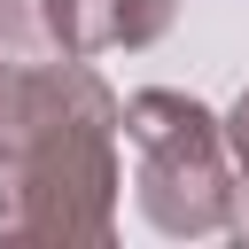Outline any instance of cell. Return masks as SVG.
<instances>
[{
	"instance_id": "cell-7",
	"label": "cell",
	"mask_w": 249,
	"mask_h": 249,
	"mask_svg": "<svg viewBox=\"0 0 249 249\" xmlns=\"http://www.w3.org/2000/svg\"><path fill=\"white\" fill-rule=\"evenodd\" d=\"M226 233H241V241H249V179L233 187V218H226Z\"/></svg>"
},
{
	"instance_id": "cell-1",
	"label": "cell",
	"mask_w": 249,
	"mask_h": 249,
	"mask_svg": "<svg viewBox=\"0 0 249 249\" xmlns=\"http://www.w3.org/2000/svg\"><path fill=\"white\" fill-rule=\"evenodd\" d=\"M117 93L101 86L93 62L62 54V86L54 109L39 124V140L23 148L16 179H8V241H86L101 249L117 233Z\"/></svg>"
},
{
	"instance_id": "cell-6",
	"label": "cell",
	"mask_w": 249,
	"mask_h": 249,
	"mask_svg": "<svg viewBox=\"0 0 249 249\" xmlns=\"http://www.w3.org/2000/svg\"><path fill=\"white\" fill-rule=\"evenodd\" d=\"M31 31V0H0V54H16Z\"/></svg>"
},
{
	"instance_id": "cell-4",
	"label": "cell",
	"mask_w": 249,
	"mask_h": 249,
	"mask_svg": "<svg viewBox=\"0 0 249 249\" xmlns=\"http://www.w3.org/2000/svg\"><path fill=\"white\" fill-rule=\"evenodd\" d=\"M179 0H117V47H156L171 31Z\"/></svg>"
},
{
	"instance_id": "cell-2",
	"label": "cell",
	"mask_w": 249,
	"mask_h": 249,
	"mask_svg": "<svg viewBox=\"0 0 249 249\" xmlns=\"http://www.w3.org/2000/svg\"><path fill=\"white\" fill-rule=\"evenodd\" d=\"M117 132L140 156L132 195H140V218L156 233H171V241L226 233V218H233V156H226L218 109H202L179 86H140V93L117 101Z\"/></svg>"
},
{
	"instance_id": "cell-5",
	"label": "cell",
	"mask_w": 249,
	"mask_h": 249,
	"mask_svg": "<svg viewBox=\"0 0 249 249\" xmlns=\"http://www.w3.org/2000/svg\"><path fill=\"white\" fill-rule=\"evenodd\" d=\"M218 132H226V156H233V171L249 179V86L233 93V109L218 117Z\"/></svg>"
},
{
	"instance_id": "cell-3",
	"label": "cell",
	"mask_w": 249,
	"mask_h": 249,
	"mask_svg": "<svg viewBox=\"0 0 249 249\" xmlns=\"http://www.w3.org/2000/svg\"><path fill=\"white\" fill-rule=\"evenodd\" d=\"M31 16H39V31L54 39V54L93 62V54L117 47V0H39Z\"/></svg>"
}]
</instances>
